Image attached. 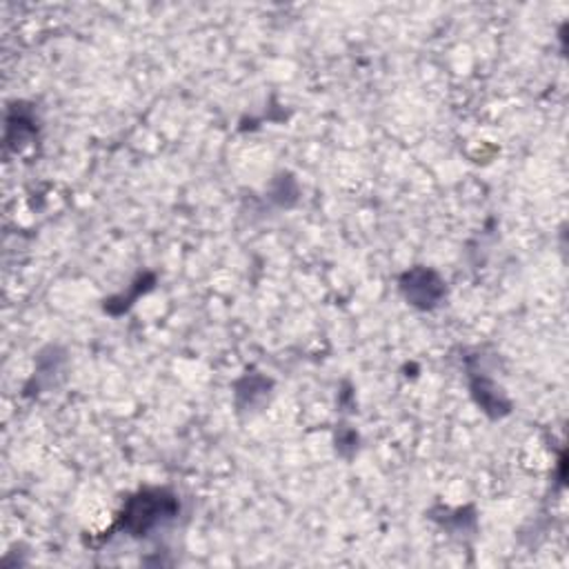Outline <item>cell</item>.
<instances>
[{"mask_svg": "<svg viewBox=\"0 0 569 569\" xmlns=\"http://www.w3.org/2000/svg\"><path fill=\"white\" fill-rule=\"evenodd\" d=\"M176 513V500L164 491H142L129 500L124 509V529L144 536L151 527Z\"/></svg>", "mask_w": 569, "mask_h": 569, "instance_id": "6da1fadb", "label": "cell"}]
</instances>
